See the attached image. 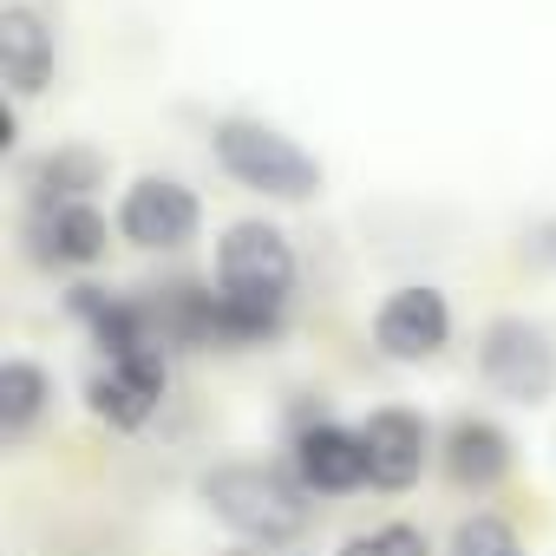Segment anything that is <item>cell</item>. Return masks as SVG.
Segmentation results:
<instances>
[{
    "label": "cell",
    "mask_w": 556,
    "mask_h": 556,
    "mask_svg": "<svg viewBox=\"0 0 556 556\" xmlns=\"http://www.w3.org/2000/svg\"><path fill=\"white\" fill-rule=\"evenodd\" d=\"M197 497L249 549H289L315 523L308 484L295 478V465H275V458H223L197 478Z\"/></svg>",
    "instance_id": "cell-1"
},
{
    "label": "cell",
    "mask_w": 556,
    "mask_h": 556,
    "mask_svg": "<svg viewBox=\"0 0 556 556\" xmlns=\"http://www.w3.org/2000/svg\"><path fill=\"white\" fill-rule=\"evenodd\" d=\"M210 157L236 190H255L262 203H315L328 190V164L289 138L282 125H268L255 112H229L210 125Z\"/></svg>",
    "instance_id": "cell-2"
},
{
    "label": "cell",
    "mask_w": 556,
    "mask_h": 556,
    "mask_svg": "<svg viewBox=\"0 0 556 556\" xmlns=\"http://www.w3.org/2000/svg\"><path fill=\"white\" fill-rule=\"evenodd\" d=\"M295 282H302V262H295V242L282 223L268 216H236L223 236H216V289L262 315V321H289V302H295Z\"/></svg>",
    "instance_id": "cell-3"
},
{
    "label": "cell",
    "mask_w": 556,
    "mask_h": 556,
    "mask_svg": "<svg viewBox=\"0 0 556 556\" xmlns=\"http://www.w3.org/2000/svg\"><path fill=\"white\" fill-rule=\"evenodd\" d=\"M478 380L510 406L556 400V334L530 315H491L478 328Z\"/></svg>",
    "instance_id": "cell-4"
},
{
    "label": "cell",
    "mask_w": 556,
    "mask_h": 556,
    "mask_svg": "<svg viewBox=\"0 0 556 556\" xmlns=\"http://www.w3.org/2000/svg\"><path fill=\"white\" fill-rule=\"evenodd\" d=\"M112 223H118V242H125V249L177 255V249H190L197 229H203V197H197L184 177H170V170H144V177H131V184L118 190Z\"/></svg>",
    "instance_id": "cell-5"
},
{
    "label": "cell",
    "mask_w": 556,
    "mask_h": 556,
    "mask_svg": "<svg viewBox=\"0 0 556 556\" xmlns=\"http://www.w3.org/2000/svg\"><path fill=\"white\" fill-rule=\"evenodd\" d=\"M374 354L393 367H426L452 348V295L432 282H400L374 308Z\"/></svg>",
    "instance_id": "cell-6"
},
{
    "label": "cell",
    "mask_w": 556,
    "mask_h": 556,
    "mask_svg": "<svg viewBox=\"0 0 556 556\" xmlns=\"http://www.w3.org/2000/svg\"><path fill=\"white\" fill-rule=\"evenodd\" d=\"M170 393V361L164 348H138V354H118V361H99L92 380H86V413L112 432H144L157 419Z\"/></svg>",
    "instance_id": "cell-7"
},
{
    "label": "cell",
    "mask_w": 556,
    "mask_h": 556,
    "mask_svg": "<svg viewBox=\"0 0 556 556\" xmlns=\"http://www.w3.org/2000/svg\"><path fill=\"white\" fill-rule=\"evenodd\" d=\"M112 236H118V223H105L99 203H27V223H21L27 262L60 268V275L99 268L105 249H112Z\"/></svg>",
    "instance_id": "cell-8"
},
{
    "label": "cell",
    "mask_w": 556,
    "mask_h": 556,
    "mask_svg": "<svg viewBox=\"0 0 556 556\" xmlns=\"http://www.w3.org/2000/svg\"><path fill=\"white\" fill-rule=\"evenodd\" d=\"M289 465L308 484V497H348V491H361L367 484L361 426H341L321 406L315 413H295V426H289Z\"/></svg>",
    "instance_id": "cell-9"
},
{
    "label": "cell",
    "mask_w": 556,
    "mask_h": 556,
    "mask_svg": "<svg viewBox=\"0 0 556 556\" xmlns=\"http://www.w3.org/2000/svg\"><path fill=\"white\" fill-rule=\"evenodd\" d=\"M361 445H367L374 491H413L426 478V465L439 458V432L419 406H374L361 419Z\"/></svg>",
    "instance_id": "cell-10"
},
{
    "label": "cell",
    "mask_w": 556,
    "mask_h": 556,
    "mask_svg": "<svg viewBox=\"0 0 556 556\" xmlns=\"http://www.w3.org/2000/svg\"><path fill=\"white\" fill-rule=\"evenodd\" d=\"M517 465V445L497 419L484 413H452L445 432H439V471L458 484V491H497Z\"/></svg>",
    "instance_id": "cell-11"
},
{
    "label": "cell",
    "mask_w": 556,
    "mask_h": 556,
    "mask_svg": "<svg viewBox=\"0 0 556 556\" xmlns=\"http://www.w3.org/2000/svg\"><path fill=\"white\" fill-rule=\"evenodd\" d=\"M60 73V40L47 27L40 8H27V0H8L0 8V79H8V99H40Z\"/></svg>",
    "instance_id": "cell-12"
},
{
    "label": "cell",
    "mask_w": 556,
    "mask_h": 556,
    "mask_svg": "<svg viewBox=\"0 0 556 556\" xmlns=\"http://www.w3.org/2000/svg\"><path fill=\"white\" fill-rule=\"evenodd\" d=\"M105 177H112L105 151H92V144H53V151L27 157L21 190H27V203H92L105 190Z\"/></svg>",
    "instance_id": "cell-13"
},
{
    "label": "cell",
    "mask_w": 556,
    "mask_h": 556,
    "mask_svg": "<svg viewBox=\"0 0 556 556\" xmlns=\"http://www.w3.org/2000/svg\"><path fill=\"white\" fill-rule=\"evenodd\" d=\"M47 413H53V374L27 354H8L0 361V439L21 445Z\"/></svg>",
    "instance_id": "cell-14"
},
{
    "label": "cell",
    "mask_w": 556,
    "mask_h": 556,
    "mask_svg": "<svg viewBox=\"0 0 556 556\" xmlns=\"http://www.w3.org/2000/svg\"><path fill=\"white\" fill-rule=\"evenodd\" d=\"M445 556H530V549H523V536H517L504 517H491V510H471V517H458V523H452V543H445Z\"/></svg>",
    "instance_id": "cell-15"
},
{
    "label": "cell",
    "mask_w": 556,
    "mask_h": 556,
    "mask_svg": "<svg viewBox=\"0 0 556 556\" xmlns=\"http://www.w3.org/2000/svg\"><path fill=\"white\" fill-rule=\"evenodd\" d=\"M334 556H439V549H432V536H426L419 523H400V517H393V523H367V530H354Z\"/></svg>",
    "instance_id": "cell-16"
},
{
    "label": "cell",
    "mask_w": 556,
    "mask_h": 556,
    "mask_svg": "<svg viewBox=\"0 0 556 556\" xmlns=\"http://www.w3.org/2000/svg\"><path fill=\"white\" fill-rule=\"evenodd\" d=\"M523 262L530 268H556V223H530L523 229Z\"/></svg>",
    "instance_id": "cell-17"
},
{
    "label": "cell",
    "mask_w": 556,
    "mask_h": 556,
    "mask_svg": "<svg viewBox=\"0 0 556 556\" xmlns=\"http://www.w3.org/2000/svg\"><path fill=\"white\" fill-rule=\"evenodd\" d=\"M229 556H268V549H249V543H242V549H229Z\"/></svg>",
    "instance_id": "cell-18"
}]
</instances>
